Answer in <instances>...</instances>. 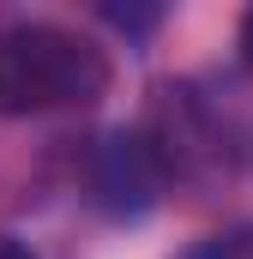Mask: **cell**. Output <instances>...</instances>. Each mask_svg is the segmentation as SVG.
I'll use <instances>...</instances> for the list:
<instances>
[{"label":"cell","instance_id":"cell-4","mask_svg":"<svg viewBox=\"0 0 253 259\" xmlns=\"http://www.w3.org/2000/svg\"><path fill=\"white\" fill-rule=\"evenodd\" d=\"M103 18H109L115 30H126V36H145L163 12H157V6H103Z\"/></svg>","mask_w":253,"mask_h":259},{"label":"cell","instance_id":"cell-6","mask_svg":"<svg viewBox=\"0 0 253 259\" xmlns=\"http://www.w3.org/2000/svg\"><path fill=\"white\" fill-rule=\"evenodd\" d=\"M241 61H247V72H253V6H247V18H241Z\"/></svg>","mask_w":253,"mask_h":259},{"label":"cell","instance_id":"cell-3","mask_svg":"<svg viewBox=\"0 0 253 259\" xmlns=\"http://www.w3.org/2000/svg\"><path fill=\"white\" fill-rule=\"evenodd\" d=\"M193 259H253V223L229 229V235H217V241H205Z\"/></svg>","mask_w":253,"mask_h":259},{"label":"cell","instance_id":"cell-1","mask_svg":"<svg viewBox=\"0 0 253 259\" xmlns=\"http://www.w3.org/2000/svg\"><path fill=\"white\" fill-rule=\"evenodd\" d=\"M109 91V61L61 24H12L0 30V115H49L85 109Z\"/></svg>","mask_w":253,"mask_h":259},{"label":"cell","instance_id":"cell-5","mask_svg":"<svg viewBox=\"0 0 253 259\" xmlns=\"http://www.w3.org/2000/svg\"><path fill=\"white\" fill-rule=\"evenodd\" d=\"M0 259H36V253H30L18 235H0Z\"/></svg>","mask_w":253,"mask_h":259},{"label":"cell","instance_id":"cell-2","mask_svg":"<svg viewBox=\"0 0 253 259\" xmlns=\"http://www.w3.org/2000/svg\"><path fill=\"white\" fill-rule=\"evenodd\" d=\"M163 193V157L145 133H103L91 151V199L109 217H145Z\"/></svg>","mask_w":253,"mask_h":259}]
</instances>
